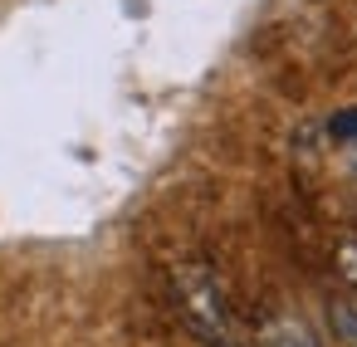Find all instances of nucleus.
<instances>
[{"label": "nucleus", "mask_w": 357, "mask_h": 347, "mask_svg": "<svg viewBox=\"0 0 357 347\" xmlns=\"http://www.w3.org/2000/svg\"><path fill=\"white\" fill-rule=\"evenodd\" d=\"M172 298L186 318V327L211 342V347H240L235 337V318H230V303L220 293V279L201 264V259H181L172 264Z\"/></svg>", "instance_id": "nucleus-1"}, {"label": "nucleus", "mask_w": 357, "mask_h": 347, "mask_svg": "<svg viewBox=\"0 0 357 347\" xmlns=\"http://www.w3.org/2000/svg\"><path fill=\"white\" fill-rule=\"evenodd\" d=\"M259 347H323V342H318V332L298 313H274L259 327Z\"/></svg>", "instance_id": "nucleus-2"}, {"label": "nucleus", "mask_w": 357, "mask_h": 347, "mask_svg": "<svg viewBox=\"0 0 357 347\" xmlns=\"http://www.w3.org/2000/svg\"><path fill=\"white\" fill-rule=\"evenodd\" d=\"M333 264H337L342 284H347V288H357V235H342V240L333 245Z\"/></svg>", "instance_id": "nucleus-3"}]
</instances>
